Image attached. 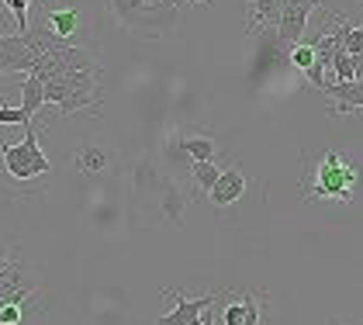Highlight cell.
<instances>
[{"mask_svg": "<svg viewBox=\"0 0 363 325\" xmlns=\"http://www.w3.org/2000/svg\"><path fill=\"white\" fill-rule=\"evenodd\" d=\"M357 184H360V170L353 166L350 156L335 153V149H325L322 160L315 162L308 184H301V197L305 201H353L357 194Z\"/></svg>", "mask_w": 363, "mask_h": 325, "instance_id": "cell-1", "label": "cell"}, {"mask_svg": "<svg viewBox=\"0 0 363 325\" xmlns=\"http://www.w3.org/2000/svg\"><path fill=\"white\" fill-rule=\"evenodd\" d=\"M101 80H104V70H73L56 80H42L45 83V104H56L52 118H69L77 111L97 114V108L104 104Z\"/></svg>", "mask_w": 363, "mask_h": 325, "instance_id": "cell-2", "label": "cell"}, {"mask_svg": "<svg viewBox=\"0 0 363 325\" xmlns=\"http://www.w3.org/2000/svg\"><path fill=\"white\" fill-rule=\"evenodd\" d=\"M35 312H42L38 280L21 263H11L0 273V325H28Z\"/></svg>", "mask_w": 363, "mask_h": 325, "instance_id": "cell-3", "label": "cell"}, {"mask_svg": "<svg viewBox=\"0 0 363 325\" xmlns=\"http://www.w3.org/2000/svg\"><path fill=\"white\" fill-rule=\"evenodd\" d=\"M0 166H4V173H7L11 180H18V184H35L38 177H45V173L52 170L49 156H45L42 145H38V132H35L31 125L18 145L0 142Z\"/></svg>", "mask_w": 363, "mask_h": 325, "instance_id": "cell-4", "label": "cell"}, {"mask_svg": "<svg viewBox=\"0 0 363 325\" xmlns=\"http://www.w3.org/2000/svg\"><path fill=\"white\" fill-rule=\"evenodd\" d=\"M108 11L121 28H142V25H177L184 14V4H149V0H108Z\"/></svg>", "mask_w": 363, "mask_h": 325, "instance_id": "cell-5", "label": "cell"}, {"mask_svg": "<svg viewBox=\"0 0 363 325\" xmlns=\"http://www.w3.org/2000/svg\"><path fill=\"white\" fill-rule=\"evenodd\" d=\"M38 45H35V38H31L28 31L21 35V31H4L0 35V73H21V77H28L35 73V66H38Z\"/></svg>", "mask_w": 363, "mask_h": 325, "instance_id": "cell-6", "label": "cell"}, {"mask_svg": "<svg viewBox=\"0 0 363 325\" xmlns=\"http://www.w3.org/2000/svg\"><path fill=\"white\" fill-rule=\"evenodd\" d=\"M163 294H167V298H173L177 304L169 308L163 319H160V325H201V312L222 301V294H218V291L201 294V298H187V294H180V291H163Z\"/></svg>", "mask_w": 363, "mask_h": 325, "instance_id": "cell-7", "label": "cell"}, {"mask_svg": "<svg viewBox=\"0 0 363 325\" xmlns=\"http://www.w3.org/2000/svg\"><path fill=\"white\" fill-rule=\"evenodd\" d=\"M311 0H287L284 11H280V21H277V42L280 49H294L301 38H305V28H308V14H311Z\"/></svg>", "mask_w": 363, "mask_h": 325, "instance_id": "cell-8", "label": "cell"}, {"mask_svg": "<svg viewBox=\"0 0 363 325\" xmlns=\"http://www.w3.org/2000/svg\"><path fill=\"white\" fill-rule=\"evenodd\" d=\"M329 97V114H360L363 111V80H335L322 87Z\"/></svg>", "mask_w": 363, "mask_h": 325, "instance_id": "cell-9", "label": "cell"}, {"mask_svg": "<svg viewBox=\"0 0 363 325\" xmlns=\"http://www.w3.org/2000/svg\"><path fill=\"white\" fill-rule=\"evenodd\" d=\"M35 18L49 28L59 42H69V38L77 35L80 21H84V14H80V7H77L73 0H69V4H62V7H49V11H42V14H35Z\"/></svg>", "mask_w": 363, "mask_h": 325, "instance_id": "cell-10", "label": "cell"}, {"mask_svg": "<svg viewBox=\"0 0 363 325\" xmlns=\"http://www.w3.org/2000/svg\"><path fill=\"white\" fill-rule=\"evenodd\" d=\"M246 190H250V177L242 170H222V177L215 180V187L208 190V201L215 208H228L239 197H246Z\"/></svg>", "mask_w": 363, "mask_h": 325, "instance_id": "cell-11", "label": "cell"}, {"mask_svg": "<svg viewBox=\"0 0 363 325\" xmlns=\"http://www.w3.org/2000/svg\"><path fill=\"white\" fill-rule=\"evenodd\" d=\"M284 4L287 0H246V35H259L267 28H277Z\"/></svg>", "mask_w": 363, "mask_h": 325, "instance_id": "cell-12", "label": "cell"}, {"mask_svg": "<svg viewBox=\"0 0 363 325\" xmlns=\"http://www.w3.org/2000/svg\"><path fill=\"white\" fill-rule=\"evenodd\" d=\"M18 108L25 111V121H28V125H31V118L45 108V83H42L38 73H28V77H25V83H21V104H18Z\"/></svg>", "mask_w": 363, "mask_h": 325, "instance_id": "cell-13", "label": "cell"}, {"mask_svg": "<svg viewBox=\"0 0 363 325\" xmlns=\"http://www.w3.org/2000/svg\"><path fill=\"white\" fill-rule=\"evenodd\" d=\"M108 162H111V153H108V149H101V145H80V149H77V156H73L77 173H101Z\"/></svg>", "mask_w": 363, "mask_h": 325, "instance_id": "cell-14", "label": "cell"}, {"mask_svg": "<svg viewBox=\"0 0 363 325\" xmlns=\"http://www.w3.org/2000/svg\"><path fill=\"white\" fill-rule=\"evenodd\" d=\"M180 149L187 160H215L218 142L211 136H180Z\"/></svg>", "mask_w": 363, "mask_h": 325, "instance_id": "cell-15", "label": "cell"}, {"mask_svg": "<svg viewBox=\"0 0 363 325\" xmlns=\"http://www.w3.org/2000/svg\"><path fill=\"white\" fill-rule=\"evenodd\" d=\"M191 177H194V184H197V190H208L215 187V180L222 177V166L215 160H191Z\"/></svg>", "mask_w": 363, "mask_h": 325, "instance_id": "cell-16", "label": "cell"}, {"mask_svg": "<svg viewBox=\"0 0 363 325\" xmlns=\"http://www.w3.org/2000/svg\"><path fill=\"white\" fill-rule=\"evenodd\" d=\"M287 59H291L298 70H305V73H308V70L315 66V59H318V55H315V49H311L308 42H298L294 49H287Z\"/></svg>", "mask_w": 363, "mask_h": 325, "instance_id": "cell-17", "label": "cell"}, {"mask_svg": "<svg viewBox=\"0 0 363 325\" xmlns=\"http://www.w3.org/2000/svg\"><path fill=\"white\" fill-rule=\"evenodd\" d=\"M218 322H222V325H242V322H246V298L239 294V301H232V304L225 308Z\"/></svg>", "mask_w": 363, "mask_h": 325, "instance_id": "cell-18", "label": "cell"}, {"mask_svg": "<svg viewBox=\"0 0 363 325\" xmlns=\"http://www.w3.org/2000/svg\"><path fill=\"white\" fill-rule=\"evenodd\" d=\"M333 73H335V80H353V59H350V53L333 55Z\"/></svg>", "mask_w": 363, "mask_h": 325, "instance_id": "cell-19", "label": "cell"}, {"mask_svg": "<svg viewBox=\"0 0 363 325\" xmlns=\"http://www.w3.org/2000/svg\"><path fill=\"white\" fill-rule=\"evenodd\" d=\"M342 53H350V55L363 53V25H350V31H346V42H342Z\"/></svg>", "mask_w": 363, "mask_h": 325, "instance_id": "cell-20", "label": "cell"}, {"mask_svg": "<svg viewBox=\"0 0 363 325\" xmlns=\"http://www.w3.org/2000/svg\"><path fill=\"white\" fill-rule=\"evenodd\" d=\"M0 125H25V128H28L25 111L21 108H7V104H0Z\"/></svg>", "mask_w": 363, "mask_h": 325, "instance_id": "cell-21", "label": "cell"}, {"mask_svg": "<svg viewBox=\"0 0 363 325\" xmlns=\"http://www.w3.org/2000/svg\"><path fill=\"white\" fill-rule=\"evenodd\" d=\"M11 263H18V243H4L0 246V273L7 270Z\"/></svg>", "mask_w": 363, "mask_h": 325, "instance_id": "cell-22", "label": "cell"}, {"mask_svg": "<svg viewBox=\"0 0 363 325\" xmlns=\"http://www.w3.org/2000/svg\"><path fill=\"white\" fill-rule=\"evenodd\" d=\"M173 194H177V184H167V197H173ZM167 218L177 225V221H180V204H169V215Z\"/></svg>", "mask_w": 363, "mask_h": 325, "instance_id": "cell-23", "label": "cell"}, {"mask_svg": "<svg viewBox=\"0 0 363 325\" xmlns=\"http://www.w3.org/2000/svg\"><path fill=\"white\" fill-rule=\"evenodd\" d=\"M218 304H211V308H204L201 312V325H218V312H215Z\"/></svg>", "mask_w": 363, "mask_h": 325, "instance_id": "cell-24", "label": "cell"}, {"mask_svg": "<svg viewBox=\"0 0 363 325\" xmlns=\"http://www.w3.org/2000/svg\"><path fill=\"white\" fill-rule=\"evenodd\" d=\"M350 59H353V80H363V53L350 55Z\"/></svg>", "mask_w": 363, "mask_h": 325, "instance_id": "cell-25", "label": "cell"}, {"mask_svg": "<svg viewBox=\"0 0 363 325\" xmlns=\"http://www.w3.org/2000/svg\"><path fill=\"white\" fill-rule=\"evenodd\" d=\"M169 4H208V0H169Z\"/></svg>", "mask_w": 363, "mask_h": 325, "instance_id": "cell-26", "label": "cell"}, {"mask_svg": "<svg viewBox=\"0 0 363 325\" xmlns=\"http://www.w3.org/2000/svg\"><path fill=\"white\" fill-rule=\"evenodd\" d=\"M311 4H322V0H311Z\"/></svg>", "mask_w": 363, "mask_h": 325, "instance_id": "cell-27", "label": "cell"}, {"mask_svg": "<svg viewBox=\"0 0 363 325\" xmlns=\"http://www.w3.org/2000/svg\"><path fill=\"white\" fill-rule=\"evenodd\" d=\"M0 25H4V21H0ZM0 35H4V31H0Z\"/></svg>", "mask_w": 363, "mask_h": 325, "instance_id": "cell-28", "label": "cell"}]
</instances>
